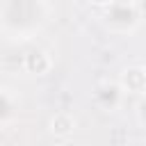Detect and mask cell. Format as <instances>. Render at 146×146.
I'll return each mask as SVG.
<instances>
[{"instance_id": "obj_1", "label": "cell", "mask_w": 146, "mask_h": 146, "mask_svg": "<svg viewBox=\"0 0 146 146\" xmlns=\"http://www.w3.org/2000/svg\"><path fill=\"white\" fill-rule=\"evenodd\" d=\"M71 128H73V119L66 116V114H57V116L50 121V130H52L55 135H68Z\"/></svg>"}]
</instances>
